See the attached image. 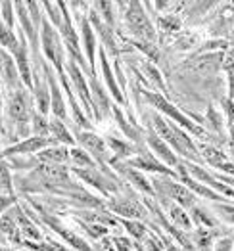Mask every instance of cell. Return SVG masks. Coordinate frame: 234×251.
Here are the masks:
<instances>
[{
  "label": "cell",
  "mask_w": 234,
  "mask_h": 251,
  "mask_svg": "<svg viewBox=\"0 0 234 251\" xmlns=\"http://www.w3.org/2000/svg\"><path fill=\"white\" fill-rule=\"evenodd\" d=\"M75 173H77V176H81L85 182L96 186V188L100 190L102 194H106V196L107 194H115V192H117L115 182H113L111 178H107L106 175L98 173L96 169H75Z\"/></svg>",
  "instance_id": "cell-7"
},
{
  "label": "cell",
  "mask_w": 234,
  "mask_h": 251,
  "mask_svg": "<svg viewBox=\"0 0 234 251\" xmlns=\"http://www.w3.org/2000/svg\"><path fill=\"white\" fill-rule=\"evenodd\" d=\"M219 213L225 217V221H229V223H234V207H229V205H223Z\"/></svg>",
  "instance_id": "cell-47"
},
{
  "label": "cell",
  "mask_w": 234,
  "mask_h": 251,
  "mask_svg": "<svg viewBox=\"0 0 234 251\" xmlns=\"http://www.w3.org/2000/svg\"><path fill=\"white\" fill-rule=\"evenodd\" d=\"M90 88H92V105H94V115L96 119H102L104 113L109 111V100L107 94L104 92V88L98 84V81L90 75Z\"/></svg>",
  "instance_id": "cell-11"
},
{
  "label": "cell",
  "mask_w": 234,
  "mask_h": 251,
  "mask_svg": "<svg viewBox=\"0 0 234 251\" xmlns=\"http://www.w3.org/2000/svg\"><path fill=\"white\" fill-rule=\"evenodd\" d=\"M0 75H2V81L8 84L14 92L22 88L23 81H22V77H20V73H18L16 60H14V56H12L10 52H6V50H4L2 60H0Z\"/></svg>",
  "instance_id": "cell-8"
},
{
  "label": "cell",
  "mask_w": 234,
  "mask_h": 251,
  "mask_svg": "<svg viewBox=\"0 0 234 251\" xmlns=\"http://www.w3.org/2000/svg\"><path fill=\"white\" fill-rule=\"evenodd\" d=\"M69 159L73 161V163H77L79 167H85V169H94V161H92V157L85 153L83 150H71L69 151Z\"/></svg>",
  "instance_id": "cell-36"
},
{
  "label": "cell",
  "mask_w": 234,
  "mask_h": 251,
  "mask_svg": "<svg viewBox=\"0 0 234 251\" xmlns=\"http://www.w3.org/2000/svg\"><path fill=\"white\" fill-rule=\"evenodd\" d=\"M177 167H179V176H181V180H182V184H184V186H188L190 190H194L196 194H200V196H204V198L217 200V201L221 200V198H219V196H217L213 190H209L208 186H204V184H200V182H196V180H194V178L190 176V173L186 171V167H184L182 163H179Z\"/></svg>",
  "instance_id": "cell-18"
},
{
  "label": "cell",
  "mask_w": 234,
  "mask_h": 251,
  "mask_svg": "<svg viewBox=\"0 0 234 251\" xmlns=\"http://www.w3.org/2000/svg\"><path fill=\"white\" fill-rule=\"evenodd\" d=\"M154 186L157 188L159 194H163L167 200L175 201L181 207H190V205H194V194L186 186H182V184L171 182L169 178H165V180H157L156 178L154 180Z\"/></svg>",
  "instance_id": "cell-6"
},
{
  "label": "cell",
  "mask_w": 234,
  "mask_h": 251,
  "mask_svg": "<svg viewBox=\"0 0 234 251\" xmlns=\"http://www.w3.org/2000/svg\"><path fill=\"white\" fill-rule=\"evenodd\" d=\"M113 113H115V117H117V121H119V125H121V128H123V132L127 134V136H130V138H136L138 140V134H136V130L132 128V126H129V123L123 119V115H121V111L115 107L113 109Z\"/></svg>",
  "instance_id": "cell-39"
},
{
  "label": "cell",
  "mask_w": 234,
  "mask_h": 251,
  "mask_svg": "<svg viewBox=\"0 0 234 251\" xmlns=\"http://www.w3.org/2000/svg\"><path fill=\"white\" fill-rule=\"evenodd\" d=\"M184 167H186V171H188V173H192L196 178H200V184H202V182H206V184L213 186L217 192H221V194H225V196H229V198H234V188L227 186L225 182L215 180V176H211L209 173H206L204 169H200L198 165H184Z\"/></svg>",
  "instance_id": "cell-10"
},
{
  "label": "cell",
  "mask_w": 234,
  "mask_h": 251,
  "mask_svg": "<svg viewBox=\"0 0 234 251\" xmlns=\"http://www.w3.org/2000/svg\"><path fill=\"white\" fill-rule=\"evenodd\" d=\"M107 205L111 211H115L123 217H132V219H142L144 217V209L134 200H111Z\"/></svg>",
  "instance_id": "cell-14"
},
{
  "label": "cell",
  "mask_w": 234,
  "mask_h": 251,
  "mask_svg": "<svg viewBox=\"0 0 234 251\" xmlns=\"http://www.w3.org/2000/svg\"><path fill=\"white\" fill-rule=\"evenodd\" d=\"M0 111H2V90H0Z\"/></svg>",
  "instance_id": "cell-50"
},
{
  "label": "cell",
  "mask_w": 234,
  "mask_h": 251,
  "mask_svg": "<svg viewBox=\"0 0 234 251\" xmlns=\"http://www.w3.org/2000/svg\"><path fill=\"white\" fill-rule=\"evenodd\" d=\"M0 194L14 196V184H12V175L10 169L4 161H0Z\"/></svg>",
  "instance_id": "cell-33"
},
{
  "label": "cell",
  "mask_w": 234,
  "mask_h": 251,
  "mask_svg": "<svg viewBox=\"0 0 234 251\" xmlns=\"http://www.w3.org/2000/svg\"><path fill=\"white\" fill-rule=\"evenodd\" d=\"M127 12H125V20H127L129 29L132 31V35H136L142 42H148L154 44L156 42V33H154V27L150 23L146 12L142 10V4L140 2H130L127 4Z\"/></svg>",
  "instance_id": "cell-2"
},
{
  "label": "cell",
  "mask_w": 234,
  "mask_h": 251,
  "mask_svg": "<svg viewBox=\"0 0 234 251\" xmlns=\"http://www.w3.org/2000/svg\"><path fill=\"white\" fill-rule=\"evenodd\" d=\"M31 121H33V132L37 138H48L50 134V126L46 123V117L41 113H33L31 115Z\"/></svg>",
  "instance_id": "cell-34"
},
{
  "label": "cell",
  "mask_w": 234,
  "mask_h": 251,
  "mask_svg": "<svg viewBox=\"0 0 234 251\" xmlns=\"http://www.w3.org/2000/svg\"><path fill=\"white\" fill-rule=\"evenodd\" d=\"M0 251H10V250H0Z\"/></svg>",
  "instance_id": "cell-53"
},
{
  "label": "cell",
  "mask_w": 234,
  "mask_h": 251,
  "mask_svg": "<svg viewBox=\"0 0 234 251\" xmlns=\"http://www.w3.org/2000/svg\"><path fill=\"white\" fill-rule=\"evenodd\" d=\"M67 71H69V75H71V81L75 84V88H77V92H79V96H81V100H83V104H85L86 111L92 115L94 105H92V98H90V94H88V86H86V83H85L83 73L79 71V67L75 65L73 60L67 62Z\"/></svg>",
  "instance_id": "cell-9"
},
{
  "label": "cell",
  "mask_w": 234,
  "mask_h": 251,
  "mask_svg": "<svg viewBox=\"0 0 234 251\" xmlns=\"http://www.w3.org/2000/svg\"><path fill=\"white\" fill-rule=\"evenodd\" d=\"M50 132H52V136H54V142H60V144H67V146H73L75 144V140H73V136L67 132V128L62 125V121L60 119H52L50 123Z\"/></svg>",
  "instance_id": "cell-28"
},
{
  "label": "cell",
  "mask_w": 234,
  "mask_h": 251,
  "mask_svg": "<svg viewBox=\"0 0 234 251\" xmlns=\"http://www.w3.org/2000/svg\"><path fill=\"white\" fill-rule=\"evenodd\" d=\"M44 221H46L54 230L58 232L67 244H71L73 248H77V251H92L88 246H86L85 240H81L77 234H73L71 230H67V228H64V226H60V223H58V221H54V219H50V217H44Z\"/></svg>",
  "instance_id": "cell-20"
},
{
  "label": "cell",
  "mask_w": 234,
  "mask_h": 251,
  "mask_svg": "<svg viewBox=\"0 0 234 251\" xmlns=\"http://www.w3.org/2000/svg\"><path fill=\"white\" fill-rule=\"evenodd\" d=\"M90 20H92V27H94V29L100 33V37L104 39V44L107 46L109 54H111V56H117V48H115V41H113L111 29H109L106 23L98 18V14H96V12H90Z\"/></svg>",
  "instance_id": "cell-24"
},
{
  "label": "cell",
  "mask_w": 234,
  "mask_h": 251,
  "mask_svg": "<svg viewBox=\"0 0 234 251\" xmlns=\"http://www.w3.org/2000/svg\"><path fill=\"white\" fill-rule=\"evenodd\" d=\"M115 248L117 251H129V242L125 238H115Z\"/></svg>",
  "instance_id": "cell-49"
},
{
  "label": "cell",
  "mask_w": 234,
  "mask_h": 251,
  "mask_svg": "<svg viewBox=\"0 0 234 251\" xmlns=\"http://www.w3.org/2000/svg\"><path fill=\"white\" fill-rule=\"evenodd\" d=\"M0 242H4V236H2V232H0Z\"/></svg>",
  "instance_id": "cell-51"
},
{
  "label": "cell",
  "mask_w": 234,
  "mask_h": 251,
  "mask_svg": "<svg viewBox=\"0 0 234 251\" xmlns=\"http://www.w3.org/2000/svg\"><path fill=\"white\" fill-rule=\"evenodd\" d=\"M44 75L48 79V84H50V90H52V98H50V105H52V111L56 117H65V104H64V98H62V92L58 88V83L52 75V69L50 67H44Z\"/></svg>",
  "instance_id": "cell-12"
},
{
  "label": "cell",
  "mask_w": 234,
  "mask_h": 251,
  "mask_svg": "<svg viewBox=\"0 0 234 251\" xmlns=\"http://www.w3.org/2000/svg\"><path fill=\"white\" fill-rule=\"evenodd\" d=\"M130 167H138V169H146V171H156V173H165V175H171V171L163 165H159L154 157L150 155H144V157H138V159H132L129 163Z\"/></svg>",
  "instance_id": "cell-31"
},
{
  "label": "cell",
  "mask_w": 234,
  "mask_h": 251,
  "mask_svg": "<svg viewBox=\"0 0 234 251\" xmlns=\"http://www.w3.org/2000/svg\"><path fill=\"white\" fill-rule=\"evenodd\" d=\"M150 119H152V125L156 126V134L159 138H163L165 144H171L179 153H182L184 157H188L192 161H200V153H198L196 146L192 144V140L186 136L184 130H181L179 126H175L171 121H165L157 113H152Z\"/></svg>",
  "instance_id": "cell-1"
},
{
  "label": "cell",
  "mask_w": 234,
  "mask_h": 251,
  "mask_svg": "<svg viewBox=\"0 0 234 251\" xmlns=\"http://www.w3.org/2000/svg\"><path fill=\"white\" fill-rule=\"evenodd\" d=\"M198 153H200V157H204L209 165H213V167H217V169H221L223 165L231 163V159H229V157H227L219 148L202 144V146H198Z\"/></svg>",
  "instance_id": "cell-22"
},
{
  "label": "cell",
  "mask_w": 234,
  "mask_h": 251,
  "mask_svg": "<svg viewBox=\"0 0 234 251\" xmlns=\"http://www.w3.org/2000/svg\"><path fill=\"white\" fill-rule=\"evenodd\" d=\"M41 39H43V48L46 56H48V60L54 63V67L58 69L60 75H64V46H62V39H60L58 31L52 27L50 21L44 20L41 23Z\"/></svg>",
  "instance_id": "cell-3"
},
{
  "label": "cell",
  "mask_w": 234,
  "mask_h": 251,
  "mask_svg": "<svg viewBox=\"0 0 234 251\" xmlns=\"http://www.w3.org/2000/svg\"><path fill=\"white\" fill-rule=\"evenodd\" d=\"M144 96L150 100V104L156 105L159 111H163L165 115H169V117H173L177 123H181V125L184 126L186 130H190V132H194V134H198V136H204L206 132H204V128H200L198 125H194L192 121H188L175 105H171V102H167L163 96H159V94H154V92H144Z\"/></svg>",
  "instance_id": "cell-5"
},
{
  "label": "cell",
  "mask_w": 234,
  "mask_h": 251,
  "mask_svg": "<svg viewBox=\"0 0 234 251\" xmlns=\"http://www.w3.org/2000/svg\"><path fill=\"white\" fill-rule=\"evenodd\" d=\"M16 203V198L14 196H6V194H0V213H4V211L8 209V207H12Z\"/></svg>",
  "instance_id": "cell-43"
},
{
  "label": "cell",
  "mask_w": 234,
  "mask_h": 251,
  "mask_svg": "<svg viewBox=\"0 0 234 251\" xmlns=\"http://www.w3.org/2000/svg\"><path fill=\"white\" fill-rule=\"evenodd\" d=\"M50 144H56V142L50 140V138H37V136H33V138H27V140H23V142L16 144V146L4 150V155H12V153H31V151H37V150L50 146Z\"/></svg>",
  "instance_id": "cell-15"
},
{
  "label": "cell",
  "mask_w": 234,
  "mask_h": 251,
  "mask_svg": "<svg viewBox=\"0 0 234 251\" xmlns=\"http://www.w3.org/2000/svg\"><path fill=\"white\" fill-rule=\"evenodd\" d=\"M81 29H83V41H85V50L86 56H88V63L92 65V71H94V48H96V35L90 27L88 20H81Z\"/></svg>",
  "instance_id": "cell-27"
},
{
  "label": "cell",
  "mask_w": 234,
  "mask_h": 251,
  "mask_svg": "<svg viewBox=\"0 0 234 251\" xmlns=\"http://www.w3.org/2000/svg\"><path fill=\"white\" fill-rule=\"evenodd\" d=\"M77 140L81 142V146L88 150L96 159H104V153H106V144L102 138H98L96 134L92 132H83V134H77Z\"/></svg>",
  "instance_id": "cell-17"
},
{
  "label": "cell",
  "mask_w": 234,
  "mask_h": 251,
  "mask_svg": "<svg viewBox=\"0 0 234 251\" xmlns=\"http://www.w3.org/2000/svg\"><path fill=\"white\" fill-rule=\"evenodd\" d=\"M44 8H46L48 16L52 18L54 25L60 29V25H62V10H60V4H54V2H46V4H44Z\"/></svg>",
  "instance_id": "cell-37"
},
{
  "label": "cell",
  "mask_w": 234,
  "mask_h": 251,
  "mask_svg": "<svg viewBox=\"0 0 234 251\" xmlns=\"http://www.w3.org/2000/svg\"><path fill=\"white\" fill-rule=\"evenodd\" d=\"M148 144H150V148L167 163V165H171V167H177L179 165V161H177V157H175V153L171 151L169 148H167V144L156 134V132H150L148 134Z\"/></svg>",
  "instance_id": "cell-19"
},
{
  "label": "cell",
  "mask_w": 234,
  "mask_h": 251,
  "mask_svg": "<svg viewBox=\"0 0 234 251\" xmlns=\"http://www.w3.org/2000/svg\"><path fill=\"white\" fill-rule=\"evenodd\" d=\"M16 8H18V14H20V21H22V25H23V31H25V35L31 39V44H33V48H35V52H37V29L33 27V21H29L25 4H23V2H18Z\"/></svg>",
  "instance_id": "cell-29"
},
{
  "label": "cell",
  "mask_w": 234,
  "mask_h": 251,
  "mask_svg": "<svg viewBox=\"0 0 234 251\" xmlns=\"http://www.w3.org/2000/svg\"><path fill=\"white\" fill-rule=\"evenodd\" d=\"M190 65L198 73H217V69L223 67V54H204L192 60Z\"/></svg>",
  "instance_id": "cell-13"
},
{
  "label": "cell",
  "mask_w": 234,
  "mask_h": 251,
  "mask_svg": "<svg viewBox=\"0 0 234 251\" xmlns=\"http://www.w3.org/2000/svg\"><path fill=\"white\" fill-rule=\"evenodd\" d=\"M208 119L211 121L213 128L221 130V117H219V113H217V111H213V107H209V111H208Z\"/></svg>",
  "instance_id": "cell-45"
},
{
  "label": "cell",
  "mask_w": 234,
  "mask_h": 251,
  "mask_svg": "<svg viewBox=\"0 0 234 251\" xmlns=\"http://www.w3.org/2000/svg\"><path fill=\"white\" fill-rule=\"evenodd\" d=\"M125 175H127V178L134 184V186H138V188L142 190L144 194H150V196H154V188L150 186V182L138 173V171H134V169H125Z\"/></svg>",
  "instance_id": "cell-32"
},
{
  "label": "cell",
  "mask_w": 234,
  "mask_h": 251,
  "mask_svg": "<svg viewBox=\"0 0 234 251\" xmlns=\"http://www.w3.org/2000/svg\"><path fill=\"white\" fill-rule=\"evenodd\" d=\"M159 25H161L163 31H179V29H181V20L175 18V16L161 18V20H159Z\"/></svg>",
  "instance_id": "cell-40"
},
{
  "label": "cell",
  "mask_w": 234,
  "mask_h": 251,
  "mask_svg": "<svg viewBox=\"0 0 234 251\" xmlns=\"http://www.w3.org/2000/svg\"><path fill=\"white\" fill-rule=\"evenodd\" d=\"M41 163L46 161V163H56V165H64L69 161V151H67V148L64 146H56V148H46L43 150L41 153H39V157H37Z\"/></svg>",
  "instance_id": "cell-25"
},
{
  "label": "cell",
  "mask_w": 234,
  "mask_h": 251,
  "mask_svg": "<svg viewBox=\"0 0 234 251\" xmlns=\"http://www.w3.org/2000/svg\"><path fill=\"white\" fill-rule=\"evenodd\" d=\"M0 44H2L4 48H8V52H10L12 56H14V54L18 52V48H20V41H16L14 31L8 29L6 23H2V21H0Z\"/></svg>",
  "instance_id": "cell-30"
},
{
  "label": "cell",
  "mask_w": 234,
  "mask_h": 251,
  "mask_svg": "<svg viewBox=\"0 0 234 251\" xmlns=\"http://www.w3.org/2000/svg\"><path fill=\"white\" fill-rule=\"evenodd\" d=\"M161 201L165 203L167 213H169L171 221H173V225H175V226H179V228H182V230H188V228H192L190 219H188V215L184 213V209H182L181 205H177L175 201H171V200H167V198H163Z\"/></svg>",
  "instance_id": "cell-21"
},
{
  "label": "cell",
  "mask_w": 234,
  "mask_h": 251,
  "mask_svg": "<svg viewBox=\"0 0 234 251\" xmlns=\"http://www.w3.org/2000/svg\"><path fill=\"white\" fill-rule=\"evenodd\" d=\"M100 62H102V71H104V79H106V83H107V88H109V92L113 94V98L117 100V104H127V102H125V96L121 94L119 86H117V83H115V79H113V71H111V69H109V65H107L106 50H104V48L100 50Z\"/></svg>",
  "instance_id": "cell-23"
},
{
  "label": "cell",
  "mask_w": 234,
  "mask_h": 251,
  "mask_svg": "<svg viewBox=\"0 0 234 251\" xmlns=\"http://www.w3.org/2000/svg\"><path fill=\"white\" fill-rule=\"evenodd\" d=\"M225 107H227V115H229V123L234 125V104L231 100H225Z\"/></svg>",
  "instance_id": "cell-48"
},
{
  "label": "cell",
  "mask_w": 234,
  "mask_h": 251,
  "mask_svg": "<svg viewBox=\"0 0 234 251\" xmlns=\"http://www.w3.org/2000/svg\"><path fill=\"white\" fill-rule=\"evenodd\" d=\"M0 8H2V16H4V20H6V27L12 29V27H14V16H12L14 4H12V2H2Z\"/></svg>",
  "instance_id": "cell-41"
},
{
  "label": "cell",
  "mask_w": 234,
  "mask_h": 251,
  "mask_svg": "<svg viewBox=\"0 0 234 251\" xmlns=\"http://www.w3.org/2000/svg\"><path fill=\"white\" fill-rule=\"evenodd\" d=\"M8 115L10 119L16 123V126L20 128V134L25 136L27 134V123H29V115H33L29 111V96L23 92L22 88L16 90L8 102Z\"/></svg>",
  "instance_id": "cell-4"
},
{
  "label": "cell",
  "mask_w": 234,
  "mask_h": 251,
  "mask_svg": "<svg viewBox=\"0 0 234 251\" xmlns=\"http://www.w3.org/2000/svg\"><path fill=\"white\" fill-rule=\"evenodd\" d=\"M107 142H109V146H113V150H115L119 155H129V153H132V148L129 146V144H123V142L113 140V138H109Z\"/></svg>",
  "instance_id": "cell-42"
},
{
  "label": "cell",
  "mask_w": 234,
  "mask_h": 251,
  "mask_svg": "<svg viewBox=\"0 0 234 251\" xmlns=\"http://www.w3.org/2000/svg\"><path fill=\"white\" fill-rule=\"evenodd\" d=\"M125 225V228H127L136 240H140V238H144V234H146V226L144 225H138V223H130V221H125L123 223Z\"/></svg>",
  "instance_id": "cell-38"
},
{
  "label": "cell",
  "mask_w": 234,
  "mask_h": 251,
  "mask_svg": "<svg viewBox=\"0 0 234 251\" xmlns=\"http://www.w3.org/2000/svg\"><path fill=\"white\" fill-rule=\"evenodd\" d=\"M233 238H223L215 244V250L213 251H233Z\"/></svg>",
  "instance_id": "cell-44"
},
{
  "label": "cell",
  "mask_w": 234,
  "mask_h": 251,
  "mask_svg": "<svg viewBox=\"0 0 234 251\" xmlns=\"http://www.w3.org/2000/svg\"><path fill=\"white\" fill-rule=\"evenodd\" d=\"M192 219H194L198 225H204V226H208V228H215V226H217V221H215L211 215L208 213V209H204V207H194V209H192Z\"/></svg>",
  "instance_id": "cell-35"
},
{
  "label": "cell",
  "mask_w": 234,
  "mask_h": 251,
  "mask_svg": "<svg viewBox=\"0 0 234 251\" xmlns=\"http://www.w3.org/2000/svg\"><path fill=\"white\" fill-rule=\"evenodd\" d=\"M14 60H16V65H18V73L22 77V81L27 86H33V77H31V67H29V62H27V42L23 39L20 41V48L18 52L14 54Z\"/></svg>",
  "instance_id": "cell-16"
},
{
  "label": "cell",
  "mask_w": 234,
  "mask_h": 251,
  "mask_svg": "<svg viewBox=\"0 0 234 251\" xmlns=\"http://www.w3.org/2000/svg\"><path fill=\"white\" fill-rule=\"evenodd\" d=\"M35 96H37V105H39V113L46 115L48 107H50V96H48V86L41 79V71L35 75Z\"/></svg>",
  "instance_id": "cell-26"
},
{
  "label": "cell",
  "mask_w": 234,
  "mask_h": 251,
  "mask_svg": "<svg viewBox=\"0 0 234 251\" xmlns=\"http://www.w3.org/2000/svg\"><path fill=\"white\" fill-rule=\"evenodd\" d=\"M0 144H2V134H0Z\"/></svg>",
  "instance_id": "cell-52"
},
{
  "label": "cell",
  "mask_w": 234,
  "mask_h": 251,
  "mask_svg": "<svg viewBox=\"0 0 234 251\" xmlns=\"http://www.w3.org/2000/svg\"><path fill=\"white\" fill-rule=\"evenodd\" d=\"M146 250L148 251H163V248H161V244H159L154 236H150L148 240H146Z\"/></svg>",
  "instance_id": "cell-46"
}]
</instances>
